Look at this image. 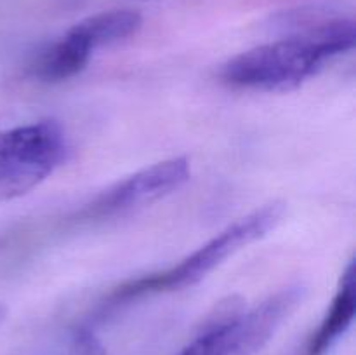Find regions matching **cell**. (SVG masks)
Returning a JSON list of instances; mask_svg holds the SVG:
<instances>
[{
  "label": "cell",
  "instance_id": "9c48e42d",
  "mask_svg": "<svg viewBox=\"0 0 356 355\" xmlns=\"http://www.w3.org/2000/svg\"><path fill=\"white\" fill-rule=\"evenodd\" d=\"M6 315H7V310H6V306H2V305H0V324L3 322V319H6Z\"/></svg>",
  "mask_w": 356,
  "mask_h": 355
},
{
  "label": "cell",
  "instance_id": "277c9868",
  "mask_svg": "<svg viewBox=\"0 0 356 355\" xmlns=\"http://www.w3.org/2000/svg\"><path fill=\"white\" fill-rule=\"evenodd\" d=\"M191 176L186 157L156 162L97 194L73 214L75 225H94L153 204L179 190Z\"/></svg>",
  "mask_w": 356,
  "mask_h": 355
},
{
  "label": "cell",
  "instance_id": "8992f818",
  "mask_svg": "<svg viewBox=\"0 0 356 355\" xmlns=\"http://www.w3.org/2000/svg\"><path fill=\"white\" fill-rule=\"evenodd\" d=\"M356 312L355 289V261L351 260L341 277L339 289L332 299L329 312L323 317L318 329L313 333L306 347V355H325L332 345L343 336L351 326Z\"/></svg>",
  "mask_w": 356,
  "mask_h": 355
},
{
  "label": "cell",
  "instance_id": "52a82bcc",
  "mask_svg": "<svg viewBox=\"0 0 356 355\" xmlns=\"http://www.w3.org/2000/svg\"><path fill=\"white\" fill-rule=\"evenodd\" d=\"M143 16L138 10L115 9L94 14L73 24V30L82 35L90 47L96 49L115 44L124 38L131 37L141 28Z\"/></svg>",
  "mask_w": 356,
  "mask_h": 355
},
{
  "label": "cell",
  "instance_id": "3957f363",
  "mask_svg": "<svg viewBox=\"0 0 356 355\" xmlns=\"http://www.w3.org/2000/svg\"><path fill=\"white\" fill-rule=\"evenodd\" d=\"M68 152V139L56 120L0 131V202L38 187L65 164Z\"/></svg>",
  "mask_w": 356,
  "mask_h": 355
},
{
  "label": "cell",
  "instance_id": "ba28073f",
  "mask_svg": "<svg viewBox=\"0 0 356 355\" xmlns=\"http://www.w3.org/2000/svg\"><path fill=\"white\" fill-rule=\"evenodd\" d=\"M66 355H106L103 343L89 331H80L73 338Z\"/></svg>",
  "mask_w": 356,
  "mask_h": 355
},
{
  "label": "cell",
  "instance_id": "7a4b0ae2",
  "mask_svg": "<svg viewBox=\"0 0 356 355\" xmlns=\"http://www.w3.org/2000/svg\"><path fill=\"white\" fill-rule=\"evenodd\" d=\"M285 209L287 205L282 200L268 202V204L254 209L252 212L226 226L222 232L212 237L204 246L188 254L174 267L148 274L145 277L132 278V281L118 285L104 301V308H117V306L131 303L134 299H141L145 296L183 291V289L198 284L233 254L238 253L249 244L263 239L271 230L277 228L278 223L284 218Z\"/></svg>",
  "mask_w": 356,
  "mask_h": 355
},
{
  "label": "cell",
  "instance_id": "5b68a950",
  "mask_svg": "<svg viewBox=\"0 0 356 355\" xmlns=\"http://www.w3.org/2000/svg\"><path fill=\"white\" fill-rule=\"evenodd\" d=\"M92 52L89 42L70 28L61 38L37 56L31 65V75L49 84L73 79L89 65Z\"/></svg>",
  "mask_w": 356,
  "mask_h": 355
},
{
  "label": "cell",
  "instance_id": "6da1fadb",
  "mask_svg": "<svg viewBox=\"0 0 356 355\" xmlns=\"http://www.w3.org/2000/svg\"><path fill=\"white\" fill-rule=\"evenodd\" d=\"M353 19H330L292 37L257 45L225 63L222 82L235 89L289 93L355 47Z\"/></svg>",
  "mask_w": 356,
  "mask_h": 355
}]
</instances>
